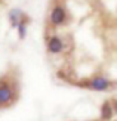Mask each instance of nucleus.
<instances>
[{"mask_svg": "<svg viewBox=\"0 0 117 121\" xmlns=\"http://www.w3.org/2000/svg\"><path fill=\"white\" fill-rule=\"evenodd\" d=\"M14 96L15 92L9 83H0V108H8V105L14 102Z\"/></svg>", "mask_w": 117, "mask_h": 121, "instance_id": "nucleus-1", "label": "nucleus"}, {"mask_svg": "<svg viewBox=\"0 0 117 121\" xmlns=\"http://www.w3.org/2000/svg\"><path fill=\"white\" fill-rule=\"evenodd\" d=\"M89 87L92 90H96V92H104L110 87V81L105 77H95L89 81Z\"/></svg>", "mask_w": 117, "mask_h": 121, "instance_id": "nucleus-2", "label": "nucleus"}, {"mask_svg": "<svg viewBox=\"0 0 117 121\" xmlns=\"http://www.w3.org/2000/svg\"><path fill=\"white\" fill-rule=\"evenodd\" d=\"M64 49V41L61 40L58 35H52L51 39L47 40V50L53 53V55H56V53H61Z\"/></svg>", "mask_w": 117, "mask_h": 121, "instance_id": "nucleus-3", "label": "nucleus"}, {"mask_svg": "<svg viewBox=\"0 0 117 121\" xmlns=\"http://www.w3.org/2000/svg\"><path fill=\"white\" fill-rule=\"evenodd\" d=\"M64 21H65V10L61 6H56L51 13V22L53 25H61V24H64Z\"/></svg>", "mask_w": 117, "mask_h": 121, "instance_id": "nucleus-4", "label": "nucleus"}, {"mask_svg": "<svg viewBox=\"0 0 117 121\" xmlns=\"http://www.w3.org/2000/svg\"><path fill=\"white\" fill-rule=\"evenodd\" d=\"M113 112H114V109H113V106L110 105V102H105V104L101 106V118L102 120H105V121L111 120Z\"/></svg>", "mask_w": 117, "mask_h": 121, "instance_id": "nucleus-5", "label": "nucleus"}, {"mask_svg": "<svg viewBox=\"0 0 117 121\" xmlns=\"http://www.w3.org/2000/svg\"><path fill=\"white\" fill-rule=\"evenodd\" d=\"M18 33H19V37H21V39L25 37L27 30H25V22H24V21H21V22H19V25H18Z\"/></svg>", "mask_w": 117, "mask_h": 121, "instance_id": "nucleus-6", "label": "nucleus"}, {"mask_svg": "<svg viewBox=\"0 0 117 121\" xmlns=\"http://www.w3.org/2000/svg\"><path fill=\"white\" fill-rule=\"evenodd\" d=\"M113 106H114V108H113V109H114V111L117 112V99H116V100L113 102Z\"/></svg>", "mask_w": 117, "mask_h": 121, "instance_id": "nucleus-7", "label": "nucleus"}]
</instances>
